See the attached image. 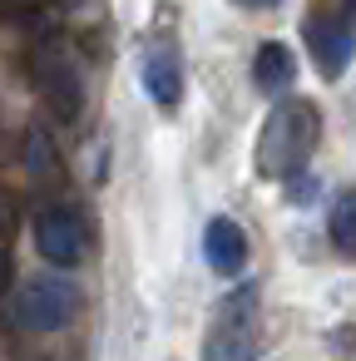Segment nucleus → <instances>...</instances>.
<instances>
[{
  "label": "nucleus",
  "mask_w": 356,
  "mask_h": 361,
  "mask_svg": "<svg viewBox=\"0 0 356 361\" xmlns=\"http://www.w3.org/2000/svg\"><path fill=\"white\" fill-rule=\"evenodd\" d=\"M317 139H321V114L312 99H282L262 134H257V173L272 178V183H292L307 173L312 154H317Z\"/></svg>",
  "instance_id": "f257e3e1"
},
{
  "label": "nucleus",
  "mask_w": 356,
  "mask_h": 361,
  "mask_svg": "<svg viewBox=\"0 0 356 361\" xmlns=\"http://www.w3.org/2000/svg\"><path fill=\"white\" fill-rule=\"evenodd\" d=\"M30 75H35V90L45 94V104H50V114L60 124H75L85 114V70H80L75 50L60 35H40L35 40Z\"/></svg>",
  "instance_id": "f03ea898"
},
{
  "label": "nucleus",
  "mask_w": 356,
  "mask_h": 361,
  "mask_svg": "<svg viewBox=\"0 0 356 361\" xmlns=\"http://www.w3.org/2000/svg\"><path fill=\"white\" fill-rule=\"evenodd\" d=\"M257 356V287H238L203 341V361H252Z\"/></svg>",
  "instance_id": "7ed1b4c3"
},
{
  "label": "nucleus",
  "mask_w": 356,
  "mask_h": 361,
  "mask_svg": "<svg viewBox=\"0 0 356 361\" xmlns=\"http://www.w3.org/2000/svg\"><path fill=\"white\" fill-rule=\"evenodd\" d=\"M75 312H80V292H75V282H65V277H30V282L16 292V322H20V331H30V336L60 331Z\"/></svg>",
  "instance_id": "20e7f679"
},
{
  "label": "nucleus",
  "mask_w": 356,
  "mask_h": 361,
  "mask_svg": "<svg viewBox=\"0 0 356 361\" xmlns=\"http://www.w3.org/2000/svg\"><path fill=\"white\" fill-rule=\"evenodd\" d=\"M35 247L45 262L55 267H75L85 262V247H90V233H85V218L70 208V203H40L35 208Z\"/></svg>",
  "instance_id": "39448f33"
},
{
  "label": "nucleus",
  "mask_w": 356,
  "mask_h": 361,
  "mask_svg": "<svg viewBox=\"0 0 356 361\" xmlns=\"http://www.w3.org/2000/svg\"><path fill=\"white\" fill-rule=\"evenodd\" d=\"M302 35H307V50H312L317 75H321V80H341L346 65H351V55H356L351 25H346L341 16H331V11H312L307 25H302Z\"/></svg>",
  "instance_id": "423d86ee"
},
{
  "label": "nucleus",
  "mask_w": 356,
  "mask_h": 361,
  "mask_svg": "<svg viewBox=\"0 0 356 361\" xmlns=\"http://www.w3.org/2000/svg\"><path fill=\"white\" fill-rule=\"evenodd\" d=\"M203 257L218 277H238L247 267V233L233 223V218H213L203 228Z\"/></svg>",
  "instance_id": "0eeeda50"
},
{
  "label": "nucleus",
  "mask_w": 356,
  "mask_h": 361,
  "mask_svg": "<svg viewBox=\"0 0 356 361\" xmlns=\"http://www.w3.org/2000/svg\"><path fill=\"white\" fill-rule=\"evenodd\" d=\"M144 90H149V99L159 109H178V99H183V65H178V55L168 45H154L144 55Z\"/></svg>",
  "instance_id": "6e6552de"
},
{
  "label": "nucleus",
  "mask_w": 356,
  "mask_h": 361,
  "mask_svg": "<svg viewBox=\"0 0 356 361\" xmlns=\"http://www.w3.org/2000/svg\"><path fill=\"white\" fill-rule=\"evenodd\" d=\"M292 80H297V55H292L282 40H267V45L257 50V60H252V85H257L262 94L282 99V94L292 90Z\"/></svg>",
  "instance_id": "1a4fd4ad"
},
{
  "label": "nucleus",
  "mask_w": 356,
  "mask_h": 361,
  "mask_svg": "<svg viewBox=\"0 0 356 361\" xmlns=\"http://www.w3.org/2000/svg\"><path fill=\"white\" fill-rule=\"evenodd\" d=\"M326 238H331L336 252L356 257V188H346V193L331 203V213H326Z\"/></svg>",
  "instance_id": "9d476101"
},
{
  "label": "nucleus",
  "mask_w": 356,
  "mask_h": 361,
  "mask_svg": "<svg viewBox=\"0 0 356 361\" xmlns=\"http://www.w3.org/2000/svg\"><path fill=\"white\" fill-rule=\"evenodd\" d=\"M25 154H30V173H35L40 183H50V178L60 173L55 149H50V139H45V134H30V149H25Z\"/></svg>",
  "instance_id": "9b49d317"
},
{
  "label": "nucleus",
  "mask_w": 356,
  "mask_h": 361,
  "mask_svg": "<svg viewBox=\"0 0 356 361\" xmlns=\"http://www.w3.org/2000/svg\"><path fill=\"white\" fill-rule=\"evenodd\" d=\"M16 228H20V203H16V193L0 188V243H6V247L16 238Z\"/></svg>",
  "instance_id": "f8f14e48"
},
{
  "label": "nucleus",
  "mask_w": 356,
  "mask_h": 361,
  "mask_svg": "<svg viewBox=\"0 0 356 361\" xmlns=\"http://www.w3.org/2000/svg\"><path fill=\"white\" fill-rule=\"evenodd\" d=\"M50 6V0H0V20H30Z\"/></svg>",
  "instance_id": "ddd939ff"
},
{
  "label": "nucleus",
  "mask_w": 356,
  "mask_h": 361,
  "mask_svg": "<svg viewBox=\"0 0 356 361\" xmlns=\"http://www.w3.org/2000/svg\"><path fill=\"white\" fill-rule=\"evenodd\" d=\"M11 277H16V267H11V247H6V243H0V292H6V287H11Z\"/></svg>",
  "instance_id": "4468645a"
},
{
  "label": "nucleus",
  "mask_w": 356,
  "mask_h": 361,
  "mask_svg": "<svg viewBox=\"0 0 356 361\" xmlns=\"http://www.w3.org/2000/svg\"><path fill=\"white\" fill-rule=\"evenodd\" d=\"M233 6H243V11H272L277 0H233Z\"/></svg>",
  "instance_id": "2eb2a0df"
},
{
  "label": "nucleus",
  "mask_w": 356,
  "mask_h": 361,
  "mask_svg": "<svg viewBox=\"0 0 356 361\" xmlns=\"http://www.w3.org/2000/svg\"><path fill=\"white\" fill-rule=\"evenodd\" d=\"M351 16H356V0H351Z\"/></svg>",
  "instance_id": "dca6fc26"
}]
</instances>
